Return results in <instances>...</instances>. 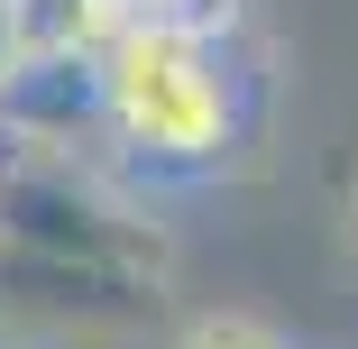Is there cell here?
<instances>
[{"label": "cell", "instance_id": "1", "mask_svg": "<svg viewBox=\"0 0 358 349\" xmlns=\"http://www.w3.org/2000/svg\"><path fill=\"white\" fill-rule=\"evenodd\" d=\"M239 46L230 28H184V19H138L101 37V120L110 148L148 175H211L239 148Z\"/></svg>", "mask_w": 358, "mask_h": 349}, {"label": "cell", "instance_id": "2", "mask_svg": "<svg viewBox=\"0 0 358 349\" xmlns=\"http://www.w3.org/2000/svg\"><path fill=\"white\" fill-rule=\"evenodd\" d=\"M83 138H110L101 120V46H0V148L74 157Z\"/></svg>", "mask_w": 358, "mask_h": 349}, {"label": "cell", "instance_id": "3", "mask_svg": "<svg viewBox=\"0 0 358 349\" xmlns=\"http://www.w3.org/2000/svg\"><path fill=\"white\" fill-rule=\"evenodd\" d=\"M175 349H294V340L275 322H257V313H193L175 331Z\"/></svg>", "mask_w": 358, "mask_h": 349}, {"label": "cell", "instance_id": "4", "mask_svg": "<svg viewBox=\"0 0 358 349\" xmlns=\"http://www.w3.org/2000/svg\"><path fill=\"white\" fill-rule=\"evenodd\" d=\"M110 28H138V19H184V28H230V0H101Z\"/></svg>", "mask_w": 358, "mask_h": 349}, {"label": "cell", "instance_id": "5", "mask_svg": "<svg viewBox=\"0 0 358 349\" xmlns=\"http://www.w3.org/2000/svg\"><path fill=\"white\" fill-rule=\"evenodd\" d=\"M0 28H10V0H0Z\"/></svg>", "mask_w": 358, "mask_h": 349}, {"label": "cell", "instance_id": "6", "mask_svg": "<svg viewBox=\"0 0 358 349\" xmlns=\"http://www.w3.org/2000/svg\"><path fill=\"white\" fill-rule=\"evenodd\" d=\"M349 221H358V212H349Z\"/></svg>", "mask_w": 358, "mask_h": 349}]
</instances>
